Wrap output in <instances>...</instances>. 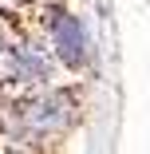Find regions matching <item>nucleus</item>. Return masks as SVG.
Returning <instances> with one entry per match:
<instances>
[{
  "label": "nucleus",
  "instance_id": "f257e3e1",
  "mask_svg": "<svg viewBox=\"0 0 150 154\" xmlns=\"http://www.w3.org/2000/svg\"><path fill=\"white\" fill-rule=\"evenodd\" d=\"M71 111H75V103L67 95L47 91V95L24 99L20 111H16V119L24 122V131H32V134H63L71 127Z\"/></svg>",
  "mask_w": 150,
  "mask_h": 154
},
{
  "label": "nucleus",
  "instance_id": "f03ea898",
  "mask_svg": "<svg viewBox=\"0 0 150 154\" xmlns=\"http://www.w3.org/2000/svg\"><path fill=\"white\" fill-rule=\"evenodd\" d=\"M47 32H51V48H55V55H59V63H63V67H83V63H87L91 44H87V32H83L79 16L51 12Z\"/></svg>",
  "mask_w": 150,
  "mask_h": 154
},
{
  "label": "nucleus",
  "instance_id": "7ed1b4c3",
  "mask_svg": "<svg viewBox=\"0 0 150 154\" xmlns=\"http://www.w3.org/2000/svg\"><path fill=\"white\" fill-rule=\"evenodd\" d=\"M12 75L20 83H44V79H51V59L36 44H20V48H12Z\"/></svg>",
  "mask_w": 150,
  "mask_h": 154
}]
</instances>
